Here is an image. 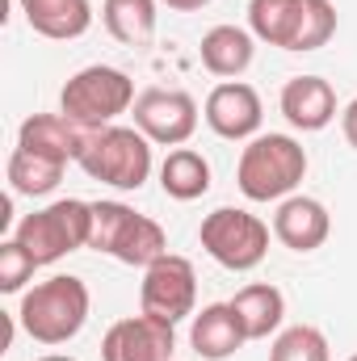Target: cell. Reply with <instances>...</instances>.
<instances>
[{"instance_id": "1", "label": "cell", "mask_w": 357, "mask_h": 361, "mask_svg": "<svg viewBox=\"0 0 357 361\" xmlns=\"http://www.w3.org/2000/svg\"><path fill=\"white\" fill-rule=\"evenodd\" d=\"M89 307H92L89 286L72 273H55V277H47V281L30 286L21 294L17 324L38 345H68L89 324Z\"/></svg>"}, {"instance_id": "2", "label": "cell", "mask_w": 357, "mask_h": 361, "mask_svg": "<svg viewBox=\"0 0 357 361\" xmlns=\"http://www.w3.org/2000/svg\"><path fill=\"white\" fill-rule=\"evenodd\" d=\"M307 177V147L290 135H257L240 152L236 185L248 202H282Z\"/></svg>"}, {"instance_id": "3", "label": "cell", "mask_w": 357, "mask_h": 361, "mask_svg": "<svg viewBox=\"0 0 357 361\" xmlns=\"http://www.w3.org/2000/svg\"><path fill=\"white\" fill-rule=\"evenodd\" d=\"M89 248L122 261V265H135V269H147L152 261H160L169 252V235L156 219L139 214L135 206L126 202H92V240Z\"/></svg>"}, {"instance_id": "4", "label": "cell", "mask_w": 357, "mask_h": 361, "mask_svg": "<svg viewBox=\"0 0 357 361\" xmlns=\"http://www.w3.org/2000/svg\"><path fill=\"white\" fill-rule=\"evenodd\" d=\"M76 164L101 185L135 193L152 177V139L139 126H118V122L101 126V130H89V143Z\"/></svg>"}, {"instance_id": "5", "label": "cell", "mask_w": 357, "mask_h": 361, "mask_svg": "<svg viewBox=\"0 0 357 361\" xmlns=\"http://www.w3.org/2000/svg\"><path fill=\"white\" fill-rule=\"evenodd\" d=\"M13 240L42 265H55L63 261L68 252L76 248H89L92 240V202H80V197H59L34 214H25L13 231Z\"/></svg>"}, {"instance_id": "6", "label": "cell", "mask_w": 357, "mask_h": 361, "mask_svg": "<svg viewBox=\"0 0 357 361\" xmlns=\"http://www.w3.org/2000/svg\"><path fill=\"white\" fill-rule=\"evenodd\" d=\"M131 109H135V80L122 68H109V63L80 68L59 92V114H68L85 130L114 126Z\"/></svg>"}, {"instance_id": "7", "label": "cell", "mask_w": 357, "mask_h": 361, "mask_svg": "<svg viewBox=\"0 0 357 361\" xmlns=\"http://www.w3.org/2000/svg\"><path fill=\"white\" fill-rule=\"evenodd\" d=\"M206 257L214 265L231 273H248L257 269L269 257V223H261L257 214L240 210V206H219L202 219V231H198Z\"/></svg>"}, {"instance_id": "8", "label": "cell", "mask_w": 357, "mask_h": 361, "mask_svg": "<svg viewBox=\"0 0 357 361\" xmlns=\"http://www.w3.org/2000/svg\"><path fill=\"white\" fill-rule=\"evenodd\" d=\"M139 311L164 319V324H181L198 315V273L189 257L164 252L160 261H152L143 269V286H139Z\"/></svg>"}, {"instance_id": "9", "label": "cell", "mask_w": 357, "mask_h": 361, "mask_svg": "<svg viewBox=\"0 0 357 361\" xmlns=\"http://www.w3.org/2000/svg\"><path fill=\"white\" fill-rule=\"evenodd\" d=\"M135 126L160 143V147H185L198 130V101L185 89H143L135 97Z\"/></svg>"}, {"instance_id": "10", "label": "cell", "mask_w": 357, "mask_h": 361, "mask_svg": "<svg viewBox=\"0 0 357 361\" xmlns=\"http://www.w3.org/2000/svg\"><path fill=\"white\" fill-rule=\"evenodd\" d=\"M202 118L206 126L227 139V143H248L261 135V122H265V105H261V92L244 80H223L214 85L206 105H202Z\"/></svg>"}, {"instance_id": "11", "label": "cell", "mask_w": 357, "mask_h": 361, "mask_svg": "<svg viewBox=\"0 0 357 361\" xmlns=\"http://www.w3.org/2000/svg\"><path fill=\"white\" fill-rule=\"evenodd\" d=\"M177 324H164L147 311L118 319L101 336V361H173Z\"/></svg>"}, {"instance_id": "12", "label": "cell", "mask_w": 357, "mask_h": 361, "mask_svg": "<svg viewBox=\"0 0 357 361\" xmlns=\"http://www.w3.org/2000/svg\"><path fill=\"white\" fill-rule=\"evenodd\" d=\"M85 143H89V130L76 126L68 114H30V118L17 126V147H21V152H34V156L55 160V164H63V169H68L72 160H80Z\"/></svg>"}, {"instance_id": "13", "label": "cell", "mask_w": 357, "mask_h": 361, "mask_svg": "<svg viewBox=\"0 0 357 361\" xmlns=\"http://www.w3.org/2000/svg\"><path fill=\"white\" fill-rule=\"evenodd\" d=\"M273 235L290 248V252H315L328 244L332 235V214L320 197H307V193H290L277 202V214H273Z\"/></svg>"}, {"instance_id": "14", "label": "cell", "mask_w": 357, "mask_h": 361, "mask_svg": "<svg viewBox=\"0 0 357 361\" xmlns=\"http://www.w3.org/2000/svg\"><path fill=\"white\" fill-rule=\"evenodd\" d=\"M277 105H282V118L294 130L315 135V130H324L337 118V89L324 76H290Z\"/></svg>"}, {"instance_id": "15", "label": "cell", "mask_w": 357, "mask_h": 361, "mask_svg": "<svg viewBox=\"0 0 357 361\" xmlns=\"http://www.w3.org/2000/svg\"><path fill=\"white\" fill-rule=\"evenodd\" d=\"M244 328L231 311V302H210L189 319V349L202 361H227L244 349Z\"/></svg>"}, {"instance_id": "16", "label": "cell", "mask_w": 357, "mask_h": 361, "mask_svg": "<svg viewBox=\"0 0 357 361\" xmlns=\"http://www.w3.org/2000/svg\"><path fill=\"white\" fill-rule=\"evenodd\" d=\"M198 55H202V68H206L210 76H219V80H240V76L253 68V59H257V38H253V30H244V25H214V30L202 34Z\"/></svg>"}, {"instance_id": "17", "label": "cell", "mask_w": 357, "mask_h": 361, "mask_svg": "<svg viewBox=\"0 0 357 361\" xmlns=\"http://www.w3.org/2000/svg\"><path fill=\"white\" fill-rule=\"evenodd\" d=\"M303 21H307V0H248V30L265 47L298 51Z\"/></svg>"}, {"instance_id": "18", "label": "cell", "mask_w": 357, "mask_h": 361, "mask_svg": "<svg viewBox=\"0 0 357 361\" xmlns=\"http://www.w3.org/2000/svg\"><path fill=\"white\" fill-rule=\"evenodd\" d=\"M25 13V25L51 42H72L85 38L92 25V4L89 0H17Z\"/></svg>"}, {"instance_id": "19", "label": "cell", "mask_w": 357, "mask_h": 361, "mask_svg": "<svg viewBox=\"0 0 357 361\" xmlns=\"http://www.w3.org/2000/svg\"><path fill=\"white\" fill-rule=\"evenodd\" d=\"M231 311L244 328L248 341H269L282 332V319H286V294L269 281H248L244 290H236L231 298Z\"/></svg>"}, {"instance_id": "20", "label": "cell", "mask_w": 357, "mask_h": 361, "mask_svg": "<svg viewBox=\"0 0 357 361\" xmlns=\"http://www.w3.org/2000/svg\"><path fill=\"white\" fill-rule=\"evenodd\" d=\"M160 189L173 202H198L210 193V160L193 147H173L160 164Z\"/></svg>"}, {"instance_id": "21", "label": "cell", "mask_w": 357, "mask_h": 361, "mask_svg": "<svg viewBox=\"0 0 357 361\" xmlns=\"http://www.w3.org/2000/svg\"><path fill=\"white\" fill-rule=\"evenodd\" d=\"M156 8L160 0H101V21L122 47H143L156 34Z\"/></svg>"}, {"instance_id": "22", "label": "cell", "mask_w": 357, "mask_h": 361, "mask_svg": "<svg viewBox=\"0 0 357 361\" xmlns=\"http://www.w3.org/2000/svg\"><path fill=\"white\" fill-rule=\"evenodd\" d=\"M59 180H63V164L13 147V156H8V189L13 193H21V197H47V193H55Z\"/></svg>"}, {"instance_id": "23", "label": "cell", "mask_w": 357, "mask_h": 361, "mask_svg": "<svg viewBox=\"0 0 357 361\" xmlns=\"http://www.w3.org/2000/svg\"><path fill=\"white\" fill-rule=\"evenodd\" d=\"M269 361H332V345L315 324H290L273 336Z\"/></svg>"}, {"instance_id": "24", "label": "cell", "mask_w": 357, "mask_h": 361, "mask_svg": "<svg viewBox=\"0 0 357 361\" xmlns=\"http://www.w3.org/2000/svg\"><path fill=\"white\" fill-rule=\"evenodd\" d=\"M337 34V4L332 0H307V21H303V38L298 51H320L328 47Z\"/></svg>"}, {"instance_id": "25", "label": "cell", "mask_w": 357, "mask_h": 361, "mask_svg": "<svg viewBox=\"0 0 357 361\" xmlns=\"http://www.w3.org/2000/svg\"><path fill=\"white\" fill-rule=\"evenodd\" d=\"M34 269H38V261H34L17 240H4V244H0V290H4V294H21L25 281L34 277Z\"/></svg>"}, {"instance_id": "26", "label": "cell", "mask_w": 357, "mask_h": 361, "mask_svg": "<svg viewBox=\"0 0 357 361\" xmlns=\"http://www.w3.org/2000/svg\"><path fill=\"white\" fill-rule=\"evenodd\" d=\"M341 130H345V143L357 152V97L341 109Z\"/></svg>"}, {"instance_id": "27", "label": "cell", "mask_w": 357, "mask_h": 361, "mask_svg": "<svg viewBox=\"0 0 357 361\" xmlns=\"http://www.w3.org/2000/svg\"><path fill=\"white\" fill-rule=\"evenodd\" d=\"M160 4H169L173 13H202L210 0H160Z\"/></svg>"}, {"instance_id": "28", "label": "cell", "mask_w": 357, "mask_h": 361, "mask_svg": "<svg viewBox=\"0 0 357 361\" xmlns=\"http://www.w3.org/2000/svg\"><path fill=\"white\" fill-rule=\"evenodd\" d=\"M38 361H76V357H68V353H47V357H38Z\"/></svg>"}, {"instance_id": "29", "label": "cell", "mask_w": 357, "mask_h": 361, "mask_svg": "<svg viewBox=\"0 0 357 361\" xmlns=\"http://www.w3.org/2000/svg\"><path fill=\"white\" fill-rule=\"evenodd\" d=\"M349 361H357V353H353V357H349Z\"/></svg>"}]
</instances>
